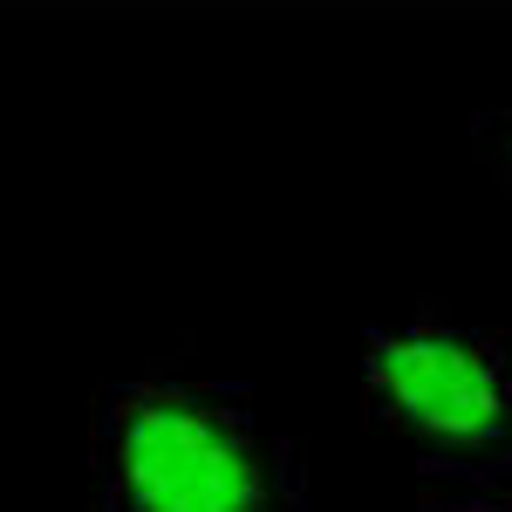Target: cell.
<instances>
[{
    "instance_id": "cell-4",
    "label": "cell",
    "mask_w": 512,
    "mask_h": 512,
    "mask_svg": "<svg viewBox=\"0 0 512 512\" xmlns=\"http://www.w3.org/2000/svg\"><path fill=\"white\" fill-rule=\"evenodd\" d=\"M492 151H499V171H506V185H512V123H492Z\"/></svg>"
},
{
    "instance_id": "cell-3",
    "label": "cell",
    "mask_w": 512,
    "mask_h": 512,
    "mask_svg": "<svg viewBox=\"0 0 512 512\" xmlns=\"http://www.w3.org/2000/svg\"><path fill=\"white\" fill-rule=\"evenodd\" d=\"M417 512H512V492L485 485V492H465V499H431V506H417Z\"/></svg>"
},
{
    "instance_id": "cell-1",
    "label": "cell",
    "mask_w": 512,
    "mask_h": 512,
    "mask_svg": "<svg viewBox=\"0 0 512 512\" xmlns=\"http://www.w3.org/2000/svg\"><path fill=\"white\" fill-rule=\"evenodd\" d=\"M96 512H308V465L239 383L130 376L89 410Z\"/></svg>"
},
{
    "instance_id": "cell-2",
    "label": "cell",
    "mask_w": 512,
    "mask_h": 512,
    "mask_svg": "<svg viewBox=\"0 0 512 512\" xmlns=\"http://www.w3.org/2000/svg\"><path fill=\"white\" fill-rule=\"evenodd\" d=\"M362 403L424 472L512 478V328L403 321L362 335Z\"/></svg>"
}]
</instances>
